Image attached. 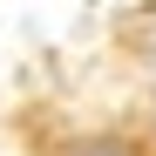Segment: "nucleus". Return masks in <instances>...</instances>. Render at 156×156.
I'll return each instance as SVG.
<instances>
[{"mask_svg":"<svg viewBox=\"0 0 156 156\" xmlns=\"http://www.w3.org/2000/svg\"><path fill=\"white\" fill-rule=\"evenodd\" d=\"M68 156H156V143L136 129H102V136H82Z\"/></svg>","mask_w":156,"mask_h":156,"instance_id":"f257e3e1","label":"nucleus"}]
</instances>
